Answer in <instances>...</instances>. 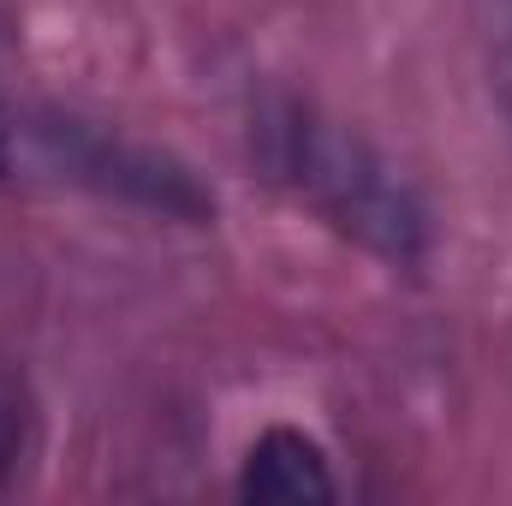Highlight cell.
<instances>
[{
  "mask_svg": "<svg viewBox=\"0 0 512 506\" xmlns=\"http://www.w3.org/2000/svg\"><path fill=\"white\" fill-rule=\"evenodd\" d=\"M251 149L280 191H292L310 215H322L370 256L393 268H417L429 256L423 197L340 120L316 114L298 96H268L251 114Z\"/></svg>",
  "mask_w": 512,
  "mask_h": 506,
  "instance_id": "obj_1",
  "label": "cell"
},
{
  "mask_svg": "<svg viewBox=\"0 0 512 506\" xmlns=\"http://www.w3.org/2000/svg\"><path fill=\"white\" fill-rule=\"evenodd\" d=\"M340 483L328 471V453L316 435L304 429H262L245 453V471H239V501H262V506H316L334 501Z\"/></svg>",
  "mask_w": 512,
  "mask_h": 506,
  "instance_id": "obj_2",
  "label": "cell"
},
{
  "mask_svg": "<svg viewBox=\"0 0 512 506\" xmlns=\"http://www.w3.org/2000/svg\"><path fill=\"white\" fill-rule=\"evenodd\" d=\"M42 447V417L30 399V381L18 376L12 364H0V495H12Z\"/></svg>",
  "mask_w": 512,
  "mask_h": 506,
  "instance_id": "obj_3",
  "label": "cell"
},
{
  "mask_svg": "<svg viewBox=\"0 0 512 506\" xmlns=\"http://www.w3.org/2000/svg\"><path fill=\"white\" fill-rule=\"evenodd\" d=\"M12 54H18V24L0 0V173H12V137H18V108L6 96V78H12Z\"/></svg>",
  "mask_w": 512,
  "mask_h": 506,
  "instance_id": "obj_4",
  "label": "cell"
}]
</instances>
